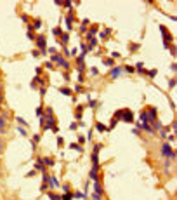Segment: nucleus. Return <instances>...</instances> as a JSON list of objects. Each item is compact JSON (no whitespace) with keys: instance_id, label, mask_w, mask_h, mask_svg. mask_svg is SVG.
Here are the masks:
<instances>
[{"instance_id":"5701e85b","label":"nucleus","mask_w":177,"mask_h":200,"mask_svg":"<svg viewBox=\"0 0 177 200\" xmlns=\"http://www.w3.org/2000/svg\"><path fill=\"white\" fill-rule=\"evenodd\" d=\"M109 33H111V28H106V30H103V31L99 33V37H101V38H106Z\"/></svg>"},{"instance_id":"f8f14e48","label":"nucleus","mask_w":177,"mask_h":200,"mask_svg":"<svg viewBox=\"0 0 177 200\" xmlns=\"http://www.w3.org/2000/svg\"><path fill=\"white\" fill-rule=\"evenodd\" d=\"M95 33H97V26H92V28L87 31V42H89L90 38H94V37H95Z\"/></svg>"},{"instance_id":"4d7b16f0","label":"nucleus","mask_w":177,"mask_h":200,"mask_svg":"<svg viewBox=\"0 0 177 200\" xmlns=\"http://www.w3.org/2000/svg\"><path fill=\"white\" fill-rule=\"evenodd\" d=\"M0 103H2V94H0Z\"/></svg>"},{"instance_id":"0eeeda50","label":"nucleus","mask_w":177,"mask_h":200,"mask_svg":"<svg viewBox=\"0 0 177 200\" xmlns=\"http://www.w3.org/2000/svg\"><path fill=\"white\" fill-rule=\"evenodd\" d=\"M120 120H123V122H127V124H134V113L130 110H122Z\"/></svg>"},{"instance_id":"1a4fd4ad","label":"nucleus","mask_w":177,"mask_h":200,"mask_svg":"<svg viewBox=\"0 0 177 200\" xmlns=\"http://www.w3.org/2000/svg\"><path fill=\"white\" fill-rule=\"evenodd\" d=\"M47 186H49V188H57V186H59L56 176H49V179H47Z\"/></svg>"},{"instance_id":"c9c22d12","label":"nucleus","mask_w":177,"mask_h":200,"mask_svg":"<svg viewBox=\"0 0 177 200\" xmlns=\"http://www.w3.org/2000/svg\"><path fill=\"white\" fill-rule=\"evenodd\" d=\"M89 106L90 108H95L97 106V101H95V99H89Z\"/></svg>"},{"instance_id":"39448f33","label":"nucleus","mask_w":177,"mask_h":200,"mask_svg":"<svg viewBox=\"0 0 177 200\" xmlns=\"http://www.w3.org/2000/svg\"><path fill=\"white\" fill-rule=\"evenodd\" d=\"M35 40H36V47L40 49V54H45L47 52V49H45L47 47V38H45V35H38Z\"/></svg>"},{"instance_id":"b1692460","label":"nucleus","mask_w":177,"mask_h":200,"mask_svg":"<svg viewBox=\"0 0 177 200\" xmlns=\"http://www.w3.org/2000/svg\"><path fill=\"white\" fill-rule=\"evenodd\" d=\"M4 127H5V115H0V131L4 132Z\"/></svg>"},{"instance_id":"4468645a","label":"nucleus","mask_w":177,"mask_h":200,"mask_svg":"<svg viewBox=\"0 0 177 200\" xmlns=\"http://www.w3.org/2000/svg\"><path fill=\"white\" fill-rule=\"evenodd\" d=\"M94 193L95 195H103V188H101L99 181H94Z\"/></svg>"},{"instance_id":"79ce46f5","label":"nucleus","mask_w":177,"mask_h":200,"mask_svg":"<svg viewBox=\"0 0 177 200\" xmlns=\"http://www.w3.org/2000/svg\"><path fill=\"white\" fill-rule=\"evenodd\" d=\"M125 71L127 73H134V66H125Z\"/></svg>"},{"instance_id":"c03bdc74","label":"nucleus","mask_w":177,"mask_h":200,"mask_svg":"<svg viewBox=\"0 0 177 200\" xmlns=\"http://www.w3.org/2000/svg\"><path fill=\"white\" fill-rule=\"evenodd\" d=\"M82 25H83V26H89V25H90V19H83Z\"/></svg>"},{"instance_id":"20e7f679","label":"nucleus","mask_w":177,"mask_h":200,"mask_svg":"<svg viewBox=\"0 0 177 200\" xmlns=\"http://www.w3.org/2000/svg\"><path fill=\"white\" fill-rule=\"evenodd\" d=\"M160 31H162V35H163V40H165V42H163L165 49H170V42L174 40V37H172V35H170V31H168L165 26H162V25H160Z\"/></svg>"},{"instance_id":"37998d69","label":"nucleus","mask_w":177,"mask_h":200,"mask_svg":"<svg viewBox=\"0 0 177 200\" xmlns=\"http://www.w3.org/2000/svg\"><path fill=\"white\" fill-rule=\"evenodd\" d=\"M17 132H19V134H23V136H26V134H28V132H26L23 127H19V129H17Z\"/></svg>"},{"instance_id":"a211bd4d","label":"nucleus","mask_w":177,"mask_h":200,"mask_svg":"<svg viewBox=\"0 0 177 200\" xmlns=\"http://www.w3.org/2000/svg\"><path fill=\"white\" fill-rule=\"evenodd\" d=\"M103 65H104V66H115V59H111V57H104V59H103Z\"/></svg>"},{"instance_id":"4be33fe9","label":"nucleus","mask_w":177,"mask_h":200,"mask_svg":"<svg viewBox=\"0 0 177 200\" xmlns=\"http://www.w3.org/2000/svg\"><path fill=\"white\" fill-rule=\"evenodd\" d=\"M82 115H83V106H78L76 108V120H80Z\"/></svg>"},{"instance_id":"6ab92c4d","label":"nucleus","mask_w":177,"mask_h":200,"mask_svg":"<svg viewBox=\"0 0 177 200\" xmlns=\"http://www.w3.org/2000/svg\"><path fill=\"white\" fill-rule=\"evenodd\" d=\"M97 172H99V169H92V171H90V174H89V177H90V179H94V181H99V179H97Z\"/></svg>"},{"instance_id":"49530a36","label":"nucleus","mask_w":177,"mask_h":200,"mask_svg":"<svg viewBox=\"0 0 177 200\" xmlns=\"http://www.w3.org/2000/svg\"><path fill=\"white\" fill-rule=\"evenodd\" d=\"M90 73L92 75H97V73H99V70H97V68H90Z\"/></svg>"},{"instance_id":"2f4dec72","label":"nucleus","mask_w":177,"mask_h":200,"mask_svg":"<svg viewBox=\"0 0 177 200\" xmlns=\"http://www.w3.org/2000/svg\"><path fill=\"white\" fill-rule=\"evenodd\" d=\"M63 5H64L66 9H70V11L73 9V2H70V0H66V2H63Z\"/></svg>"},{"instance_id":"603ef678","label":"nucleus","mask_w":177,"mask_h":200,"mask_svg":"<svg viewBox=\"0 0 177 200\" xmlns=\"http://www.w3.org/2000/svg\"><path fill=\"white\" fill-rule=\"evenodd\" d=\"M31 54H33V56H35V57H38V56H40V51H33V52H31Z\"/></svg>"},{"instance_id":"bb28decb","label":"nucleus","mask_w":177,"mask_h":200,"mask_svg":"<svg viewBox=\"0 0 177 200\" xmlns=\"http://www.w3.org/2000/svg\"><path fill=\"white\" fill-rule=\"evenodd\" d=\"M71 198H73V193H71V191H68V193L61 195V200H71Z\"/></svg>"},{"instance_id":"864d4df0","label":"nucleus","mask_w":177,"mask_h":200,"mask_svg":"<svg viewBox=\"0 0 177 200\" xmlns=\"http://www.w3.org/2000/svg\"><path fill=\"white\" fill-rule=\"evenodd\" d=\"M76 127H78V124H71V125H70V129H71V131H75Z\"/></svg>"},{"instance_id":"ea45409f","label":"nucleus","mask_w":177,"mask_h":200,"mask_svg":"<svg viewBox=\"0 0 177 200\" xmlns=\"http://www.w3.org/2000/svg\"><path fill=\"white\" fill-rule=\"evenodd\" d=\"M118 57H120V52H116V51H115V52L111 54V59H118Z\"/></svg>"},{"instance_id":"3c124183","label":"nucleus","mask_w":177,"mask_h":200,"mask_svg":"<svg viewBox=\"0 0 177 200\" xmlns=\"http://www.w3.org/2000/svg\"><path fill=\"white\" fill-rule=\"evenodd\" d=\"M23 21H24V23H28V21H30V17H28L26 14H23Z\"/></svg>"},{"instance_id":"423d86ee","label":"nucleus","mask_w":177,"mask_h":200,"mask_svg":"<svg viewBox=\"0 0 177 200\" xmlns=\"http://www.w3.org/2000/svg\"><path fill=\"white\" fill-rule=\"evenodd\" d=\"M162 155L167 157L168 160H174V158H175V153L172 151V146H170L168 143H163V145H162Z\"/></svg>"},{"instance_id":"f3484780","label":"nucleus","mask_w":177,"mask_h":200,"mask_svg":"<svg viewBox=\"0 0 177 200\" xmlns=\"http://www.w3.org/2000/svg\"><path fill=\"white\" fill-rule=\"evenodd\" d=\"M95 131H99V132H106V131H109V129H108V127H106L104 124L97 122V124H95Z\"/></svg>"},{"instance_id":"9b49d317","label":"nucleus","mask_w":177,"mask_h":200,"mask_svg":"<svg viewBox=\"0 0 177 200\" xmlns=\"http://www.w3.org/2000/svg\"><path fill=\"white\" fill-rule=\"evenodd\" d=\"M73 21H78V19H75L71 14H70L68 17H64V23H66V28H68V30H71V28H73Z\"/></svg>"},{"instance_id":"7ed1b4c3","label":"nucleus","mask_w":177,"mask_h":200,"mask_svg":"<svg viewBox=\"0 0 177 200\" xmlns=\"http://www.w3.org/2000/svg\"><path fill=\"white\" fill-rule=\"evenodd\" d=\"M52 61H56V65L63 66L64 70H68V68H70V63L66 61V59H64L61 54H52V56H50V63H52Z\"/></svg>"},{"instance_id":"58836bf2","label":"nucleus","mask_w":177,"mask_h":200,"mask_svg":"<svg viewBox=\"0 0 177 200\" xmlns=\"http://www.w3.org/2000/svg\"><path fill=\"white\" fill-rule=\"evenodd\" d=\"M132 134H135V136H139V134H141V131H139V127H134V129H132Z\"/></svg>"},{"instance_id":"473e14b6","label":"nucleus","mask_w":177,"mask_h":200,"mask_svg":"<svg viewBox=\"0 0 177 200\" xmlns=\"http://www.w3.org/2000/svg\"><path fill=\"white\" fill-rule=\"evenodd\" d=\"M38 141H40V136H38V134H35V136H33V148L36 146V143H38Z\"/></svg>"},{"instance_id":"72a5a7b5","label":"nucleus","mask_w":177,"mask_h":200,"mask_svg":"<svg viewBox=\"0 0 177 200\" xmlns=\"http://www.w3.org/2000/svg\"><path fill=\"white\" fill-rule=\"evenodd\" d=\"M36 115L40 117V118L44 117V108H42V106H38V108H36Z\"/></svg>"},{"instance_id":"6e6552de","label":"nucleus","mask_w":177,"mask_h":200,"mask_svg":"<svg viewBox=\"0 0 177 200\" xmlns=\"http://www.w3.org/2000/svg\"><path fill=\"white\" fill-rule=\"evenodd\" d=\"M122 71H123V68H122V66H113V68H111L109 77H111V78H118V77L122 75Z\"/></svg>"},{"instance_id":"f257e3e1","label":"nucleus","mask_w":177,"mask_h":200,"mask_svg":"<svg viewBox=\"0 0 177 200\" xmlns=\"http://www.w3.org/2000/svg\"><path fill=\"white\" fill-rule=\"evenodd\" d=\"M156 115H158V111H156V108H149L148 111L141 113V122L142 124H151V122H156Z\"/></svg>"},{"instance_id":"f03ea898","label":"nucleus","mask_w":177,"mask_h":200,"mask_svg":"<svg viewBox=\"0 0 177 200\" xmlns=\"http://www.w3.org/2000/svg\"><path fill=\"white\" fill-rule=\"evenodd\" d=\"M44 131H52V132H59V127L56 125V118L54 117H45V122L42 125Z\"/></svg>"},{"instance_id":"09e8293b","label":"nucleus","mask_w":177,"mask_h":200,"mask_svg":"<svg viewBox=\"0 0 177 200\" xmlns=\"http://www.w3.org/2000/svg\"><path fill=\"white\" fill-rule=\"evenodd\" d=\"M45 68H54V63H50V61H49V63H45Z\"/></svg>"},{"instance_id":"e433bc0d","label":"nucleus","mask_w":177,"mask_h":200,"mask_svg":"<svg viewBox=\"0 0 177 200\" xmlns=\"http://www.w3.org/2000/svg\"><path fill=\"white\" fill-rule=\"evenodd\" d=\"M139 49V44H130V52H135Z\"/></svg>"},{"instance_id":"a878e982","label":"nucleus","mask_w":177,"mask_h":200,"mask_svg":"<svg viewBox=\"0 0 177 200\" xmlns=\"http://www.w3.org/2000/svg\"><path fill=\"white\" fill-rule=\"evenodd\" d=\"M59 92H61V94H64V96H71V89H68V87L59 89Z\"/></svg>"},{"instance_id":"4c0bfd02","label":"nucleus","mask_w":177,"mask_h":200,"mask_svg":"<svg viewBox=\"0 0 177 200\" xmlns=\"http://www.w3.org/2000/svg\"><path fill=\"white\" fill-rule=\"evenodd\" d=\"M101 148H103V145H94V153H99Z\"/></svg>"},{"instance_id":"2eb2a0df","label":"nucleus","mask_w":177,"mask_h":200,"mask_svg":"<svg viewBox=\"0 0 177 200\" xmlns=\"http://www.w3.org/2000/svg\"><path fill=\"white\" fill-rule=\"evenodd\" d=\"M139 127H141V129H144V131H148L149 134H153V132H154V131H153V127H151V124H142V122H141V124H139Z\"/></svg>"},{"instance_id":"393cba45","label":"nucleus","mask_w":177,"mask_h":200,"mask_svg":"<svg viewBox=\"0 0 177 200\" xmlns=\"http://www.w3.org/2000/svg\"><path fill=\"white\" fill-rule=\"evenodd\" d=\"M68 40H70V35H68V33H63V35H61V44H63V45L68 44Z\"/></svg>"},{"instance_id":"a18cd8bd","label":"nucleus","mask_w":177,"mask_h":200,"mask_svg":"<svg viewBox=\"0 0 177 200\" xmlns=\"http://www.w3.org/2000/svg\"><path fill=\"white\" fill-rule=\"evenodd\" d=\"M153 124H154V129H158V131L162 129V124H160V122H153Z\"/></svg>"},{"instance_id":"f704fd0d","label":"nucleus","mask_w":177,"mask_h":200,"mask_svg":"<svg viewBox=\"0 0 177 200\" xmlns=\"http://www.w3.org/2000/svg\"><path fill=\"white\" fill-rule=\"evenodd\" d=\"M73 91H75V92H83V87H82V85H80V84H76V85H75V89H73Z\"/></svg>"},{"instance_id":"8fccbe9b","label":"nucleus","mask_w":177,"mask_h":200,"mask_svg":"<svg viewBox=\"0 0 177 200\" xmlns=\"http://www.w3.org/2000/svg\"><path fill=\"white\" fill-rule=\"evenodd\" d=\"M45 92H47V89H45V87H40V94L45 96Z\"/></svg>"},{"instance_id":"7c9ffc66","label":"nucleus","mask_w":177,"mask_h":200,"mask_svg":"<svg viewBox=\"0 0 177 200\" xmlns=\"http://www.w3.org/2000/svg\"><path fill=\"white\" fill-rule=\"evenodd\" d=\"M156 73H158L156 70H149V71H146V75H148L149 78H154V77H156Z\"/></svg>"},{"instance_id":"a19ab883","label":"nucleus","mask_w":177,"mask_h":200,"mask_svg":"<svg viewBox=\"0 0 177 200\" xmlns=\"http://www.w3.org/2000/svg\"><path fill=\"white\" fill-rule=\"evenodd\" d=\"M16 120H17V122H19V124H23V125H24V127H26V125H28V124H26V122H24V120H23V118H21V117H17V118H16Z\"/></svg>"},{"instance_id":"dca6fc26","label":"nucleus","mask_w":177,"mask_h":200,"mask_svg":"<svg viewBox=\"0 0 177 200\" xmlns=\"http://www.w3.org/2000/svg\"><path fill=\"white\" fill-rule=\"evenodd\" d=\"M42 160H44V165H47V167H52L54 165V160L50 157H42Z\"/></svg>"},{"instance_id":"cd10ccee","label":"nucleus","mask_w":177,"mask_h":200,"mask_svg":"<svg viewBox=\"0 0 177 200\" xmlns=\"http://www.w3.org/2000/svg\"><path fill=\"white\" fill-rule=\"evenodd\" d=\"M52 35H56V37H61V35H63V30L57 26V28H54V30H52Z\"/></svg>"},{"instance_id":"de8ad7c7","label":"nucleus","mask_w":177,"mask_h":200,"mask_svg":"<svg viewBox=\"0 0 177 200\" xmlns=\"http://www.w3.org/2000/svg\"><path fill=\"white\" fill-rule=\"evenodd\" d=\"M63 143H64V139H63L61 136H59V137H57V145H63Z\"/></svg>"},{"instance_id":"412c9836","label":"nucleus","mask_w":177,"mask_h":200,"mask_svg":"<svg viewBox=\"0 0 177 200\" xmlns=\"http://www.w3.org/2000/svg\"><path fill=\"white\" fill-rule=\"evenodd\" d=\"M70 148H71V150H76L78 153H82V151H83V148H82L80 145H76V143H73V145H70Z\"/></svg>"},{"instance_id":"9d476101","label":"nucleus","mask_w":177,"mask_h":200,"mask_svg":"<svg viewBox=\"0 0 177 200\" xmlns=\"http://www.w3.org/2000/svg\"><path fill=\"white\" fill-rule=\"evenodd\" d=\"M76 68H78V71H80V75L83 73V70H85V61H83V57H78V59H76Z\"/></svg>"},{"instance_id":"ddd939ff","label":"nucleus","mask_w":177,"mask_h":200,"mask_svg":"<svg viewBox=\"0 0 177 200\" xmlns=\"http://www.w3.org/2000/svg\"><path fill=\"white\" fill-rule=\"evenodd\" d=\"M35 167H36L38 171H42V172L45 171V165H44V160H42V157H40V158H36V164H35Z\"/></svg>"},{"instance_id":"c85d7f7f","label":"nucleus","mask_w":177,"mask_h":200,"mask_svg":"<svg viewBox=\"0 0 177 200\" xmlns=\"http://www.w3.org/2000/svg\"><path fill=\"white\" fill-rule=\"evenodd\" d=\"M49 198H50V200H61V195H57V193H50V191H49Z\"/></svg>"},{"instance_id":"aec40b11","label":"nucleus","mask_w":177,"mask_h":200,"mask_svg":"<svg viewBox=\"0 0 177 200\" xmlns=\"http://www.w3.org/2000/svg\"><path fill=\"white\" fill-rule=\"evenodd\" d=\"M31 28H33V30H40V28H42V21H40V19H35L33 25H31Z\"/></svg>"},{"instance_id":"5fc2aeb1","label":"nucleus","mask_w":177,"mask_h":200,"mask_svg":"<svg viewBox=\"0 0 177 200\" xmlns=\"http://www.w3.org/2000/svg\"><path fill=\"white\" fill-rule=\"evenodd\" d=\"M63 190H64V193H68V191H70V186H68V185H64V186H63Z\"/></svg>"},{"instance_id":"6e6d98bb","label":"nucleus","mask_w":177,"mask_h":200,"mask_svg":"<svg viewBox=\"0 0 177 200\" xmlns=\"http://www.w3.org/2000/svg\"><path fill=\"white\" fill-rule=\"evenodd\" d=\"M2 148H4V146H2V143H0V151H2Z\"/></svg>"},{"instance_id":"c756f323","label":"nucleus","mask_w":177,"mask_h":200,"mask_svg":"<svg viewBox=\"0 0 177 200\" xmlns=\"http://www.w3.org/2000/svg\"><path fill=\"white\" fill-rule=\"evenodd\" d=\"M137 71H139V73H144V63H142V61L137 63Z\"/></svg>"}]
</instances>
